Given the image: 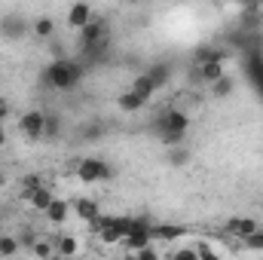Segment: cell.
<instances>
[{
    "label": "cell",
    "instance_id": "cell-29",
    "mask_svg": "<svg viewBox=\"0 0 263 260\" xmlns=\"http://www.w3.org/2000/svg\"><path fill=\"white\" fill-rule=\"evenodd\" d=\"M172 260H199V257H196V248H181V251H175Z\"/></svg>",
    "mask_w": 263,
    "mask_h": 260
},
{
    "label": "cell",
    "instance_id": "cell-17",
    "mask_svg": "<svg viewBox=\"0 0 263 260\" xmlns=\"http://www.w3.org/2000/svg\"><path fill=\"white\" fill-rule=\"evenodd\" d=\"M43 214H46V217H49L52 224H65L67 214H70V205H67L65 199H59V196H55V199H52V205H49V208H46Z\"/></svg>",
    "mask_w": 263,
    "mask_h": 260
},
{
    "label": "cell",
    "instance_id": "cell-20",
    "mask_svg": "<svg viewBox=\"0 0 263 260\" xmlns=\"http://www.w3.org/2000/svg\"><path fill=\"white\" fill-rule=\"evenodd\" d=\"M117 104H120V107H123V110H126V114H135V110H141V107H144V104H147V101H144V98H141V95H135V92H132V89H126V92H123V95H120V101H117Z\"/></svg>",
    "mask_w": 263,
    "mask_h": 260
},
{
    "label": "cell",
    "instance_id": "cell-28",
    "mask_svg": "<svg viewBox=\"0 0 263 260\" xmlns=\"http://www.w3.org/2000/svg\"><path fill=\"white\" fill-rule=\"evenodd\" d=\"M129 260H162L156 254V248H144V251H138V254H129Z\"/></svg>",
    "mask_w": 263,
    "mask_h": 260
},
{
    "label": "cell",
    "instance_id": "cell-16",
    "mask_svg": "<svg viewBox=\"0 0 263 260\" xmlns=\"http://www.w3.org/2000/svg\"><path fill=\"white\" fill-rule=\"evenodd\" d=\"M25 199L31 202V208H34V211H46V208L52 205V199H55V196H52V190H49V187H40V190L28 193Z\"/></svg>",
    "mask_w": 263,
    "mask_h": 260
},
{
    "label": "cell",
    "instance_id": "cell-34",
    "mask_svg": "<svg viewBox=\"0 0 263 260\" xmlns=\"http://www.w3.org/2000/svg\"><path fill=\"white\" fill-rule=\"evenodd\" d=\"M257 9H260V12H263V3H260V6H257Z\"/></svg>",
    "mask_w": 263,
    "mask_h": 260
},
{
    "label": "cell",
    "instance_id": "cell-6",
    "mask_svg": "<svg viewBox=\"0 0 263 260\" xmlns=\"http://www.w3.org/2000/svg\"><path fill=\"white\" fill-rule=\"evenodd\" d=\"M18 132H22L28 141L46 138V114H43V110H25V114L18 117Z\"/></svg>",
    "mask_w": 263,
    "mask_h": 260
},
{
    "label": "cell",
    "instance_id": "cell-18",
    "mask_svg": "<svg viewBox=\"0 0 263 260\" xmlns=\"http://www.w3.org/2000/svg\"><path fill=\"white\" fill-rule=\"evenodd\" d=\"M129 89L135 92V95H141L144 101H150V98L156 95V89H153V83L147 80V73H138V77L132 80V86H129Z\"/></svg>",
    "mask_w": 263,
    "mask_h": 260
},
{
    "label": "cell",
    "instance_id": "cell-13",
    "mask_svg": "<svg viewBox=\"0 0 263 260\" xmlns=\"http://www.w3.org/2000/svg\"><path fill=\"white\" fill-rule=\"evenodd\" d=\"M55 242V254L59 260L62 257H77L80 254V242H77V236H70V233H62L59 239H52Z\"/></svg>",
    "mask_w": 263,
    "mask_h": 260
},
{
    "label": "cell",
    "instance_id": "cell-31",
    "mask_svg": "<svg viewBox=\"0 0 263 260\" xmlns=\"http://www.w3.org/2000/svg\"><path fill=\"white\" fill-rule=\"evenodd\" d=\"M3 117H9V104H6V98H0V120Z\"/></svg>",
    "mask_w": 263,
    "mask_h": 260
},
{
    "label": "cell",
    "instance_id": "cell-33",
    "mask_svg": "<svg viewBox=\"0 0 263 260\" xmlns=\"http://www.w3.org/2000/svg\"><path fill=\"white\" fill-rule=\"evenodd\" d=\"M6 184V172H3V165H0V187Z\"/></svg>",
    "mask_w": 263,
    "mask_h": 260
},
{
    "label": "cell",
    "instance_id": "cell-11",
    "mask_svg": "<svg viewBox=\"0 0 263 260\" xmlns=\"http://www.w3.org/2000/svg\"><path fill=\"white\" fill-rule=\"evenodd\" d=\"M144 73H147V80L153 83V89L159 92V89H162V86L172 80V65H168V62H156L153 67H147Z\"/></svg>",
    "mask_w": 263,
    "mask_h": 260
},
{
    "label": "cell",
    "instance_id": "cell-26",
    "mask_svg": "<svg viewBox=\"0 0 263 260\" xmlns=\"http://www.w3.org/2000/svg\"><path fill=\"white\" fill-rule=\"evenodd\" d=\"M245 245H248L251 251H263V230H257L254 236H248V239H245Z\"/></svg>",
    "mask_w": 263,
    "mask_h": 260
},
{
    "label": "cell",
    "instance_id": "cell-7",
    "mask_svg": "<svg viewBox=\"0 0 263 260\" xmlns=\"http://www.w3.org/2000/svg\"><path fill=\"white\" fill-rule=\"evenodd\" d=\"M28 31H31V22H28V18H22V15H15V12L0 18V34H3L6 40H22Z\"/></svg>",
    "mask_w": 263,
    "mask_h": 260
},
{
    "label": "cell",
    "instance_id": "cell-24",
    "mask_svg": "<svg viewBox=\"0 0 263 260\" xmlns=\"http://www.w3.org/2000/svg\"><path fill=\"white\" fill-rule=\"evenodd\" d=\"M62 117L59 114H46V138H59L62 135Z\"/></svg>",
    "mask_w": 263,
    "mask_h": 260
},
{
    "label": "cell",
    "instance_id": "cell-4",
    "mask_svg": "<svg viewBox=\"0 0 263 260\" xmlns=\"http://www.w3.org/2000/svg\"><path fill=\"white\" fill-rule=\"evenodd\" d=\"M77 178L83 184H98V181L114 178V165L104 162V159H98V156H86V159L77 162Z\"/></svg>",
    "mask_w": 263,
    "mask_h": 260
},
{
    "label": "cell",
    "instance_id": "cell-9",
    "mask_svg": "<svg viewBox=\"0 0 263 260\" xmlns=\"http://www.w3.org/2000/svg\"><path fill=\"white\" fill-rule=\"evenodd\" d=\"M92 18H95V12H92V6H89V3H73V6L67 9V25H70V28H77V31H83Z\"/></svg>",
    "mask_w": 263,
    "mask_h": 260
},
{
    "label": "cell",
    "instance_id": "cell-12",
    "mask_svg": "<svg viewBox=\"0 0 263 260\" xmlns=\"http://www.w3.org/2000/svg\"><path fill=\"white\" fill-rule=\"evenodd\" d=\"M73 211L80 214V220H89V224H98V217H101L98 202H92V199H86V196L73 202Z\"/></svg>",
    "mask_w": 263,
    "mask_h": 260
},
{
    "label": "cell",
    "instance_id": "cell-5",
    "mask_svg": "<svg viewBox=\"0 0 263 260\" xmlns=\"http://www.w3.org/2000/svg\"><path fill=\"white\" fill-rule=\"evenodd\" d=\"M123 242H126L129 254H138V251H144V248H153V224L144 220V217H135V227H132V233Z\"/></svg>",
    "mask_w": 263,
    "mask_h": 260
},
{
    "label": "cell",
    "instance_id": "cell-27",
    "mask_svg": "<svg viewBox=\"0 0 263 260\" xmlns=\"http://www.w3.org/2000/svg\"><path fill=\"white\" fill-rule=\"evenodd\" d=\"M196 257L199 260H220L214 251H211V245H205V242H199V248H196Z\"/></svg>",
    "mask_w": 263,
    "mask_h": 260
},
{
    "label": "cell",
    "instance_id": "cell-14",
    "mask_svg": "<svg viewBox=\"0 0 263 260\" xmlns=\"http://www.w3.org/2000/svg\"><path fill=\"white\" fill-rule=\"evenodd\" d=\"M227 59V49H217V46H202L196 52V65H223Z\"/></svg>",
    "mask_w": 263,
    "mask_h": 260
},
{
    "label": "cell",
    "instance_id": "cell-21",
    "mask_svg": "<svg viewBox=\"0 0 263 260\" xmlns=\"http://www.w3.org/2000/svg\"><path fill=\"white\" fill-rule=\"evenodd\" d=\"M31 251H34L37 260H59V254H55V242H49V239H37V245H34Z\"/></svg>",
    "mask_w": 263,
    "mask_h": 260
},
{
    "label": "cell",
    "instance_id": "cell-3",
    "mask_svg": "<svg viewBox=\"0 0 263 260\" xmlns=\"http://www.w3.org/2000/svg\"><path fill=\"white\" fill-rule=\"evenodd\" d=\"M46 73V83L59 92H67V89H77L80 80H83V65L73 62V59H52V65L43 70Z\"/></svg>",
    "mask_w": 263,
    "mask_h": 260
},
{
    "label": "cell",
    "instance_id": "cell-19",
    "mask_svg": "<svg viewBox=\"0 0 263 260\" xmlns=\"http://www.w3.org/2000/svg\"><path fill=\"white\" fill-rule=\"evenodd\" d=\"M18 251H22V245H18V236H9V233H3V236H0V257H3V260H12Z\"/></svg>",
    "mask_w": 263,
    "mask_h": 260
},
{
    "label": "cell",
    "instance_id": "cell-23",
    "mask_svg": "<svg viewBox=\"0 0 263 260\" xmlns=\"http://www.w3.org/2000/svg\"><path fill=\"white\" fill-rule=\"evenodd\" d=\"M190 162V150L181 144V147H168V165H175V169H181V165H187Z\"/></svg>",
    "mask_w": 263,
    "mask_h": 260
},
{
    "label": "cell",
    "instance_id": "cell-8",
    "mask_svg": "<svg viewBox=\"0 0 263 260\" xmlns=\"http://www.w3.org/2000/svg\"><path fill=\"white\" fill-rule=\"evenodd\" d=\"M257 230H263L257 217H233V220H227V233L236 236V239H242V242H245L248 236H254Z\"/></svg>",
    "mask_w": 263,
    "mask_h": 260
},
{
    "label": "cell",
    "instance_id": "cell-25",
    "mask_svg": "<svg viewBox=\"0 0 263 260\" xmlns=\"http://www.w3.org/2000/svg\"><path fill=\"white\" fill-rule=\"evenodd\" d=\"M40 187H46V184L40 181V175H25V178H22V190H25V196L34 193V190H40Z\"/></svg>",
    "mask_w": 263,
    "mask_h": 260
},
{
    "label": "cell",
    "instance_id": "cell-32",
    "mask_svg": "<svg viewBox=\"0 0 263 260\" xmlns=\"http://www.w3.org/2000/svg\"><path fill=\"white\" fill-rule=\"evenodd\" d=\"M3 144H6V129L0 126V147H3Z\"/></svg>",
    "mask_w": 263,
    "mask_h": 260
},
{
    "label": "cell",
    "instance_id": "cell-1",
    "mask_svg": "<svg viewBox=\"0 0 263 260\" xmlns=\"http://www.w3.org/2000/svg\"><path fill=\"white\" fill-rule=\"evenodd\" d=\"M187 132H190V114L181 110V107H168L153 120V135L159 138V144H165V150L181 147Z\"/></svg>",
    "mask_w": 263,
    "mask_h": 260
},
{
    "label": "cell",
    "instance_id": "cell-15",
    "mask_svg": "<svg viewBox=\"0 0 263 260\" xmlns=\"http://www.w3.org/2000/svg\"><path fill=\"white\" fill-rule=\"evenodd\" d=\"M208 92H211V98H217V101H223V98H230L233 92H236V80L227 73V77H220L214 86H208Z\"/></svg>",
    "mask_w": 263,
    "mask_h": 260
},
{
    "label": "cell",
    "instance_id": "cell-30",
    "mask_svg": "<svg viewBox=\"0 0 263 260\" xmlns=\"http://www.w3.org/2000/svg\"><path fill=\"white\" fill-rule=\"evenodd\" d=\"M98 135H101V126H89L86 129V138H98Z\"/></svg>",
    "mask_w": 263,
    "mask_h": 260
},
{
    "label": "cell",
    "instance_id": "cell-22",
    "mask_svg": "<svg viewBox=\"0 0 263 260\" xmlns=\"http://www.w3.org/2000/svg\"><path fill=\"white\" fill-rule=\"evenodd\" d=\"M181 236H184V227H162V224H153V239L172 242V239H181Z\"/></svg>",
    "mask_w": 263,
    "mask_h": 260
},
{
    "label": "cell",
    "instance_id": "cell-2",
    "mask_svg": "<svg viewBox=\"0 0 263 260\" xmlns=\"http://www.w3.org/2000/svg\"><path fill=\"white\" fill-rule=\"evenodd\" d=\"M80 49H83V59H89V62H98L110 49V25H107V18L95 15L80 31Z\"/></svg>",
    "mask_w": 263,
    "mask_h": 260
},
{
    "label": "cell",
    "instance_id": "cell-10",
    "mask_svg": "<svg viewBox=\"0 0 263 260\" xmlns=\"http://www.w3.org/2000/svg\"><path fill=\"white\" fill-rule=\"evenodd\" d=\"M55 31H59V25H55L52 15H37V18L31 22V34H34L37 40H52Z\"/></svg>",
    "mask_w": 263,
    "mask_h": 260
}]
</instances>
